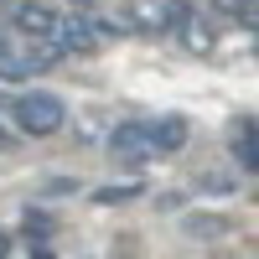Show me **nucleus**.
Wrapping results in <instances>:
<instances>
[{
	"mask_svg": "<svg viewBox=\"0 0 259 259\" xmlns=\"http://www.w3.org/2000/svg\"><path fill=\"white\" fill-rule=\"evenodd\" d=\"M187 140H192V124H187L182 114H166V119L150 124V150H166V156H177Z\"/></svg>",
	"mask_w": 259,
	"mask_h": 259,
	"instance_id": "nucleus-5",
	"label": "nucleus"
},
{
	"mask_svg": "<svg viewBox=\"0 0 259 259\" xmlns=\"http://www.w3.org/2000/svg\"><path fill=\"white\" fill-rule=\"evenodd\" d=\"M233 156H239L244 171H259V145H254V124L239 119V135H233Z\"/></svg>",
	"mask_w": 259,
	"mask_h": 259,
	"instance_id": "nucleus-8",
	"label": "nucleus"
},
{
	"mask_svg": "<svg viewBox=\"0 0 259 259\" xmlns=\"http://www.w3.org/2000/svg\"><path fill=\"white\" fill-rule=\"evenodd\" d=\"M109 145H114V156H135V166H140V156L150 150V124H119L114 135H109Z\"/></svg>",
	"mask_w": 259,
	"mask_h": 259,
	"instance_id": "nucleus-6",
	"label": "nucleus"
},
{
	"mask_svg": "<svg viewBox=\"0 0 259 259\" xmlns=\"http://www.w3.org/2000/svg\"><path fill=\"white\" fill-rule=\"evenodd\" d=\"M73 11H83V16H89V11H94V0H73Z\"/></svg>",
	"mask_w": 259,
	"mask_h": 259,
	"instance_id": "nucleus-11",
	"label": "nucleus"
},
{
	"mask_svg": "<svg viewBox=\"0 0 259 259\" xmlns=\"http://www.w3.org/2000/svg\"><path fill=\"white\" fill-rule=\"evenodd\" d=\"M31 259H52V254H47V249H36V254H31Z\"/></svg>",
	"mask_w": 259,
	"mask_h": 259,
	"instance_id": "nucleus-13",
	"label": "nucleus"
},
{
	"mask_svg": "<svg viewBox=\"0 0 259 259\" xmlns=\"http://www.w3.org/2000/svg\"><path fill=\"white\" fill-rule=\"evenodd\" d=\"M11 26L26 36V41H41L57 31V11L41 6V0H21V6H11Z\"/></svg>",
	"mask_w": 259,
	"mask_h": 259,
	"instance_id": "nucleus-3",
	"label": "nucleus"
},
{
	"mask_svg": "<svg viewBox=\"0 0 259 259\" xmlns=\"http://www.w3.org/2000/svg\"><path fill=\"white\" fill-rule=\"evenodd\" d=\"M212 11H218V16H228V21H244V26H249V21H254V0H212Z\"/></svg>",
	"mask_w": 259,
	"mask_h": 259,
	"instance_id": "nucleus-10",
	"label": "nucleus"
},
{
	"mask_svg": "<svg viewBox=\"0 0 259 259\" xmlns=\"http://www.w3.org/2000/svg\"><path fill=\"white\" fill-rule=\"evenodd\" d=\"M6 41H11V36H6V31H0V47H6Z\"/></svg>",
	"mask_w": 259,
	"mask_h": 259,
	"instance_id": "nucleus-14",
	"label": "nucleus"
},
{
	"mask_svg": "<svg viewBox=\"0 0 259 259\" xmlns=\"http://www.w3.org/2000/svg\"><path fill=\"white\" fill-rule=\"evenodd\" d=\"M52 41L62 52H94L99 47V21H89L83 11H73V16H57V31H52Z\"/></svg>",
	"mask_w": 259,
	"mask_h": 259,
	"instance_id": "nucleus-2",
	"label": "nucleus"
},
{
	"mask_svg": "<svg viewBox=\"0 0 259 259\" xmlns=\"http://www.w3.org/2000/svg\"><path fill=\"white\" fill-rule=\"evenodd\" d=\"M182 0H130V21H135L140 31H171L182 21Z\"/></svg>",
	"mask_w": 259,
	"mask_h": 259,
	"instance_id": "nucleus-4",
	"label": "nucleus"
},
{
	"mask_svg": "<svg viewBox=\"0 0 259 259\" xmlns=\"http://www.w3.org/2000/svg\"><path fill=\"white\" fill-rule=\"evenodd\" d=\"M0 6H6V0H0Z\"/></svg>",
	"mask_w": 259,
	"mask_h": 259,
	"instance_id": "nucleus-15",
	"label": "nucleus"
},
{
	"mask_svg": "<svg viewBox=\"0 0 259 259\" xmlns=\"http://www.w3.org/2000/svg\"><path fill=\"white\" fill-rule=\"evenodd\" d=\"M0 145H11V130H6V124H0Z\"/></svg>",
	"mask_w": 259,
	"mask_h": 259,
	"instance_id": "nucleus-12",
	"label": "nucleus"
},
{
	"mask_svg": "<svg viewBox=\"0 0 259 259\" xmlns=\"http://www.w3.org/2000/svg\"><path fill=\"white\" fill-rule=\"evenodd\" d=\"M177 31H182V47L187 52H212V26H207V21L202 16H192V11H182V21H177Z\"/></svg>",
	"mask_w": 259,
	"mask_h": 259,
	"instance_id": "nucleus-7",
	"label": "nucleus"
},
{
	"mask_svg": "<svg viewBox=\"0 0 259 259\" xmlns=\"http://www.w3.org/2000/svg\"><path fill=\"white\" fill-rule=\"evenodd\" d=\"M140 197V182H124V187H94V202L99 207H114V202H135Z\"/></svg>",
	"mask_w": 259,
	"mask_h": 259,
	"instance_id": "nucleus-9",
	"label": "nucleus"
},
{
	"mask_svg": "<svg viewBox=\"0 0 259 259\" xmlns=\"http://www.w3.org/2000/svg\"><path fill=\"white\" fill-rule=\"evenodd\" d=\"M11 119L21 124V135L41 140V135H57V130H62L68 109H62L52 94H21V99H11Z\"/></svg>",
	"mask_w": 259,
	"mask_h": 259,
	"instance_id": "nucleus-1",
	"label": "nucleus"
}]
</instances>
